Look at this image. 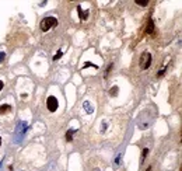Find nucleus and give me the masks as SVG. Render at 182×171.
<instances>
[{
  "instance_id": "f257e3e1",
  "label": "nucleus",
  "mask_w": 182,
  "mask_h": 171,
  "mask_svg": "<svg viewBox=\"0 0 182 171\" xmlns=\"http://www.w3.org/2000/svg\"><path fill=\"white\" fill-rule=\"evenodd\" d=\"M56 25H58V19H56V17H52V16H48V17H45V19L41 21V30L44 33L49 31L50 28H55Z\"/></svg>"
},
{
  "instance_id": "f03ea898",
  "label": "nucleus",
  "mask_w": 182,
  "mask_h": 171,
  "mask_svg": "<svg viewBox=\"0 0 182 171\" xmlns=\"http://www.w3.org/2000/svg\"><path fill=\"white\" fill-rule=\"evenodd\" d=\"M151 60H153V56H151L150 52H143L140 56V67L141 70L149 69L151 65Z\"/></svg>"
},
{
  "instance_id": "7ed1b4c3",
  "label": "nucleus",
  "mask_w": 182,
  "mask_h": 171,
  "mask_svg": "<svg viewBox=\"0 0 182 171\" xmlns=\"http://www.w3.org/2000/svg\"><path fill=\"white\" fill-rule=\"evenodd\" d=\"M30 129V126L25 124V122H18L17 124V130H16V135H17V142H21V139L24 138V135L27 133V130Z\"/></svg>"
},
{
  "instance_id": "20e7f679",
  "label": "nucleus",
  "mask_w": 182,
  "mask_h": 171,
  "mask_svg": "<svg viewBox=\"0 0 182 171\" xmlns=\"http://www.w3.org/2000/svg\"><path fill=\"white\" fill-rule=\"evenodd\" d=\"M46 107H48V110H49L50 112H55V111H56V110H58V107H59V102H58L56 97H53V95H49V97L46 98Z\"/></svg>"
},
{
  "instance_id": "39448f33",
  "label": "nucleus",
  "mask_w": 182,
  "mask_h": 171,
  "mask_svg": "<svg viewBox=\"0 0 182 171\" xmlns=\"http://www.w3.org/2000/svg\"><path fill=\"white\" fill-rule=\"evenodd\" d=\"M146 33L149 34V35H153V33H154V23H153V20H149L147 21V27H146Z\"/></svg>"
},
{
  "instance_id": "423d86ee",
  "label": "nucleus",
  "mask_w": 182,
  "mask_h": 171,
  "mask_svg": "<svg viewBox=\"0 0 182 171\" xmlns=\"http://www.w3.org/2000/svg\"><path fill=\"white\" fill-rule=\"evenodd\" d=\"M77 13L80 16V20H83V21L88 19V11H83L81 6H77Z\"/></svg>"
},
{
  "instance_id": "0eeeda50",
  "label": "nucleus",
  "mask_w": 182,
  "mask_h": 171,
  "mask_svg": "<svg viewBox=\"0 0 182 171\" xmlns=\"http://www.w3.org/2000/svg\"><path fill=\"white\" fill-rule=\"evenodd\" d=\"M11 110V107L9 104H3V105H0V114H6V112H9Z\"/></svg>"
},
{
  "instance_id": "6e6552de",
  "label": "nucleus",
  "mask_w": 182,
  "mask_h": 171,
  "mask_svg": "<svg viewBox=\"0 0 182 171\" xmlns=\"http://www.w3.org/2000/svg\"><path fill=\"white\" fill-rule=\"evenodd\" d=\"M76 132V129H69L67 132H66V140L67 142H72L73 140V133Z\"/></svg>"
},
{
  "instance_id": "1a4fd4ad",
  "label": "nucleus",
  "mask_w": 182,
  "mask_h": 171,
  "mask_svg": "<svg viewBox=\"0 0 182 171\" xmlns=\"http://www.w3.org/2000/svg\"><path fill=\"white\" fill-rule=\"evenodd\" d=\"M83 107H84V110H87V112H88V114H91V112L94 111V110H92V107H91V104L88 101L84 102V104H83Z\"/></svg>"
},
{
  "instance_id": "9d476101",
  "label": "nucleus",
  "mask_w": 182,
  "mask_h": 171,
  "mask_svg": "<svg viewBox=\"0 0 182 171\" xmlns=\"http://www.w3.org/2000/svg\"><path fill=\"white\" fill-rule=\"evenodd\" d=\"M149 3H150L149 0H136V4H139V6H143V7H144V6H147V4H149Z\"/></svg>"
},
{
  "instance_id": "9b49d317",
  "label": "nucleus",
  "mask_w": 182,
  "mask_h": 171,
  "mask_svg": "<svg viewBox=\"0 0 182 171\" xmlns=\"http://www.w3.org/2000/svg\"><path fill=\"white\" fill-rule=\"evenodd\" d=\"M121 158H122V154H119V156H116V158H115V167L121 166Z\"/></svg>"
},
{
  "instance_id": "f8f14e48",
  "label": "nucleus",
  "mask_w": 182,
  "mask_h": 171,
  "mask_svg": "<svg viewBox=\"0 0 182 171\" xmlns=\"http://www.w3.org/2000/svg\"><path fill=\"white\" fill-rule=\"evenodd\" d=\"M62 55H63V51H59L58 53H56V55L53 56V60H59L60 58H62Z\"/></svg>"
},
{
  "instance_id": "ddd939ff",
  "label": "nucleus",
  "mask_w": 182,
  "mask_h": 171,
  "mask_svg": "<svg viewBox=\"0 0 182 171\" xmlns=\"http://www.w3.org/2000/svg\"><path fill=\"white\" fill-rule=\"evenodd\" d=\"M149 152H150V150H149V149L146 147L144 150H143V156H141V161H143V160H144L146 157H147V154H149Z\"/></svg>"
},
{
  "instance_id": "4468645a",
  "label": "nucleus",
  "mask_w": 182,
  "mask_h": 171,
  "mask_svg": "<svg viewBox=\"0 0 182 171\" xmlns=\"http://www.w3.org/2000/svg\"><path fill=\"white\" fill-rule=\"evenodd\" d=\"M116 93H118V87H116V86H115V87H112L111 90H109V94H111V95H115Z\"/></svg>"
},
{
  "instance_id": "2eb2a0df",
  "label": "nucleus",
  "mask_w": 182,
  "mask_h": 171,
  "mask_svg": "<svg viewBox=\"0 0 182 171\" xmlns=\"http://www.w3.org/2000/svg\"><path fill=\"white\" fill-rule=\"evenodd\" d=\"M90 66H91V67H94V69H98V66H97V65H92V63H90V62L83 66V69H86V67H90Z\"/></svg>"
},
{
  "instance_id": "dca6fc26",
  "label": "nucleus",
  "mask_w": 182,
  "mask_h": 171,
  "mask_svg": "<svg viewBox=\"0 0 182 171\" xmlns=\"http://www.w3.org/2000/svg\"><path fill=\"white\" fill-rule=\"evenodd\" d=\"M4 58H6V53H4V52H0V63L4 60Z\"/></svg>"
},
{
  "instance_id": "f3484780",
  "label": "nucleus",
  "mask_w": 182,
  "mask_h": 171,
  "mask_svg": "<svg viewBox=\"0 0 182 171\" xmlns=\"http://www.w3.org/2000/svg\"><path fill=\"white\" fill-rule=\"evenodd\" d=\"M165 70H167V69H165V67H164V69H161V70H160V72H158V74H157V76H158V77H161V76H163V74L165 73Z\"/></svg>"
},
{
  "instance_id": "a211bd4d",
  "label": "nucleus",
  "mask_w": 182,
  "mask_h": 171,
  "mask_svg": "<svg viewBox=\"0 0 182 171\" xmlns=\"http://www.w3.org/2000/svg\"><path fill=\"white\" fill-rule=\"evenodd\" d=\"M105 128H107V122H102V132H105Z\"/></svg>"
},
{
  "instance_id": "6ab92c4d",
  "label": "nucleus",
  "mask_w": 182,
  "mask_h": 171,
  "mask_svg": "<svg viewBox=\"0 0 182 171\" xmlns=\"http://www.w3.org/2000/svg\"><path fill=\"white\" fill-rule=\"evenodd\" d=\"M3 87H4V83H3V81L0 80V90H3Z\"/></svg>"
},
{
  "instance_id": "aec40b11",
  "label": "nucleus",
  "mask_w": 182,
  "mask_h": 171,
  "mask_svg": "<svg viewBox=\"0 0 182 171\" xmlns=\"http://www.w3.org/2000/svg\"><path fill=\"white\" fill-rule=\"evenodd\" d=\"M146 171H151V166H150V167H147V170H146Z\"/></svg>"
},
{
  "instance_id": "412c9836",
  "label": "nucleus",
  "mask_w": 182,
  "mask_h": 171,
  "mask_svg": "<svg viewBox=\"0 0 182 171\" xmlns=\"http://www.w3.org/2000/svg\"><path fill=\"white\" fill-rule=\"evenodd\" d=\"M0 144H1V138H0Z\"/></svg>"
}]
</instances>
